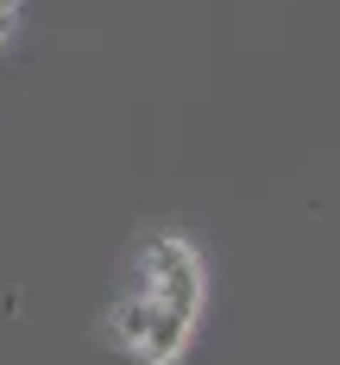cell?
<instances>
[{
  "label": "cell",
  "instance_id": "cell-2",
  "mask_svg": "<svg viewBox=\"0 0 340 365\" xmlns=\"http://www.w3.org/2000/svg\"><path fill=\"white\" fill-rule=\"evenodd\" d=\"M151 328H158V296L139 284V290H133L120 309H113V340H120V346H133V353H145Z\"/></svg>",
  "mask_w": 340,
  "mask_h": 365
},
{
  "label": "cell",
  "instance_id": "cell-1",
  "mask_svg": "<svg viewBox=\"0 0 340 365\" xmlns=\"http://www.w3.org/2000/svg\"><path fill=\"white\" fill-rule=\"evenodd\" d=\"M145 290L164 302V309H177L195 322V309H202V264L189 252L183 240H151L145 252Z\"/></svg>",
  "mask_w": 340,
  "mask_h": 365
},
{
  "label": "cell",
  "instance_id": "cell-3",
  "mask_svg": "<svg viewBox=\"0 0 340 365\" xmlns=\"http://www.w3.org/2000/svg\"><path fill=\"white\" fill-rule=\"evenodd\" d=\"M6 26H13V0H0V38H6Z\"/></svg>",
  "mask_w": 340,
  "mask_h": 365
}]
</instances>
